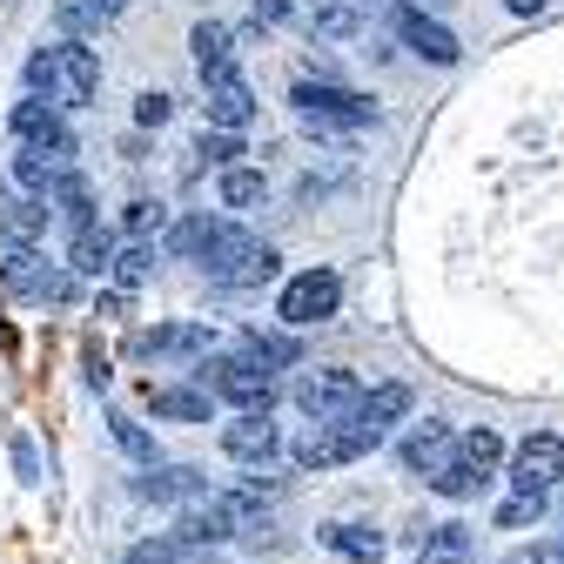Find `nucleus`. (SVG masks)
Here are the masks:
<instances>
[{"instance_id": "nucleus-1", "label": "nucleus", "mask_w": 564, "mask_h": 564, "mask_svg": "<svg viewBox=\"0 0 564 564\" xmlns=\"http://www.w3.org/2000/svg\"><path fill=\"white\" fill-rule=\"evenodd\" d=\"M195 390H208L216 403H229L236 416H269V410H275V377L256 370L242 349H229V357H208V364L195 370Z\"/></svg>"}, {"instance_id": "nucleus-2", "label": "nucleus", "mask_w": 564, "mask_h": 564, "mask_svg": "<svg viewBox=\"0 0 564 564\" xmlns=\"http://www.w3.org/2000/svg\"><path fill=\"white\" fill-rule=\"evenodd\" d=\"M202 275L216 282V290H262V282H275L282 275V256L262 242V236H249V229H223V242L208 249V262H202Z\"/></svg>"}, {"instance_id": "nucleus-3", "label": "nucleus", "mask_w": 564, "mask_h": 564, "mask_svg": "<svg viewBox=\"0 0 564 564\" xmlns=\"http://www.w3.org/2000/svg\"><path fill=\"white\" fill-rule=\"evenodd\" d=\"M290 108L303 115L310 134H349V128H370L377 121V101L357 95V88H343V82H296L290 88Z\"/></svg>"}, {"instance_id": "nucleus-4", "label": "nucleus", "mask_w": 564, "mask_h": 564, "mask_svg": "<svg viewBox=\"0 0 564 564\" xmlns=\"http://www.w3.org/2000/svg\"><path fill=\"white\" fill-rule=\"evenodd\" d=\"M0 290L21 296V303H75L82 275L67 269V262H47L28 242H8V256H0Z\"/></svg>"}, {"instance_id": "nucleus-5", "label": "nucleus", "mask_w": 564, "mask_h": 564, "mask_svg": "<svg viewBox=\"0 0 564 564\" xmlns=\"http://www.w3.org/2000/svg\"><path fill=\"white\" fill-rule=\"evenodd\" d=\"M383 437L370 431V423H357V416H343V423H310V431L290 444V464L296 470H336V464H357V457H370Z\"/></svg>"}, {"instance_id": "nucleus-6", "label": "nucleus", "mask_w": 564, "mask_h": 564, "mask_svg": "<svg viewBox=\"0 0 564 564\" xmlns=\"http://www.w3.org/2000/svg\"><path fill=\"white\" fill-rule=\"evenodd\" d=\"M336 310H343V275H336V269H303V275L282 282V296H275L282 329H316V323H329Z\"/></svg>"}, {"instance_id": "nucleus-7", "label": "nucleus", "mask_w": 564, "mask_h": 564, "mask_svg": "<svg viewBox=\"0 0 564 564\" xmlns=\"http://www.w3.org/2000/svg\"><path fill=\"white\" fill-rule=\"evenodd\" d=\"M95 95H101L95 41H54V88H47V101L61 115H75V108H95Z\"/></svg>"}, {"instance_id": "nucleus-8", "label": "nucleus", "mask_w": 564, "mask_h": 564, "mask_svg": "<svg viewBox=\"0 0 564 564\" xmlns=\"http://www.w3.org/2000/svg\"><path fill=\"white\" fill-rule=\"evenodd\" d=\"M128 357H141V364H155V357H169V364H208V357H216V329L195 323V316L155 323V329H134L128 336Z\"/></svg>"}, {"instance_id": "nucleus-9", "label": "nucleus", "mask_w": 564, "mask_h": 564, "mask_svg": "<svg viewBox=\"0 0 564 564\" xmlns=\"http://www.w3.org/2000/svg\"><path fill=\"white\" fill-rule=\"evenodd\" d=\"M290 397H296V410H303L310 423H343L349 410L364 403V383H357V370H336V364H323V370H303Z\"/></svg>"}, {"instance_id": "nucleus-10", "label": "nucleus", "mask_w": 564, "mask_h": 564, "mask_svg": "<svg viewBox=\"0 0 564 564\" xmlns=\"http://www.w3.org/2000/svg\"><path fill=\"white\" fill-rule=\"evenodd\" d=\"M8 128H14V141L21 149H41V155H54L61 169H75V134H67V115L54 108V101H41V95H28V101H14V115H8Z\"/></svg>"}, {"instance_id": "nucleus-11", "label": "nucleus", "mask_w": 564, "mask_h": 564, "mask_svg": "<svg viewBox=\"0 0 564 564\" xmlns=\"http://www.w3.org/2000/svg\"><path fill=\"white\" fill-rule=\"evenodd\" d=\"M557 477H564V437L557 431H531L511 451V490L518 498H551Z\"/></svg>"}, {"instance_id": "nucleus-12", "label": "nucleus", "mask_w": 564, "mask_h": 564, "mask_svg": "<svg viewBox=\"0 0 564 564\" xmlns=\"http://www.w3.org/2000/svg\"><path fill=\"white\" fill-rule=\"evenodd\" d=\"M390 34H397L416 61H431V67H457V54H464L457 34H451L444 21H431L416 0H397V8H390Z\"/></svg>"}, {"instance_id": "nucleus-13", "label": "nucleus", "mask_w": 564, "mask_h": 564, "mask_svg": "<svg viewBox=\"0 0 564 564\" xmlns=\"http://www.w3.org/2000/svg\"><path fill=\"white\" fill-rule=\"evenodd\" d=\"M451 457H457V431H451L444 416H423V423H410V431H403V444H397V464H403L410 477H437Z\"/></svg>"}, {"instance_id": "nucleus-14", "label": "nucleus", "mask_w": 564, "mask_h": 564, "mask_svg": "<svg viewBox=\"0 0 564 564\" xmlns=\"http://www.w3.org/2000/svg\"><path fill=\"white\" fill-rule=\"evenodd\" d=\"M223 451H229L236 464L262 470V464L282 457V423H275V416H229V423H223Z\"/></svg>"}, {"instance_id": "nucleus-15", "label": "nucleus", "mask_w": 564, "mask_h": 564, "mask_svg": "<svg viewBox=\"0 0 564 564\" xmlns=\"http://www.w3.org/2000/svg\"><path fill=\"white\" fill-rule=\"evenodd\" d=\"M223 229H229V216H208V208H188V216H175L169 223V242H162V256L169 262H208V249L223 242Z\"/></svg>"}, {"instance_id": "nucleus-16", "label": "nucleus", "mask_w": 564, "mask_h": 564, "mask_svg": "<svg viewBox=\"0 0 564 564\" xmlns=\"http://www.w3.org/2000/svg\"><path fill=\"white\" fill-rule=\"evenodd\" d=\"M188 54H195V75H202V88H216V82H229L236 75V34L223 28V21H195L188 28Z\"/></svg>"}, {"instance_id": "nucleus-17", "label": "nucleus", "mask_w": 564, "mask_h": 564, "mask_svg": "<svg viewBox=\"0 0 564 564\" xmlns=\"http://www.w3.org/2000/svg\"><path fill=\"white\" fill-rule=\"evenodd\" d=\"M134 498H149V505H195V498H208V477L195 464H149L134 477Z\"/></svg>"}, {"instance_id": "nucleus-18", "label": "nucleus", "mask_w": 564, "mask_h": 564, "mask_svg": "<svg viewBox=\"0 0 564 564\" xmlns=\"http://www.w3.org/2000/svg\"><path fill=\"white\" fill-rule=\"evenodd\" d=\"M236 349L256 364V370H303V343H296V329H242L236 336Z\"/></svg>"}, {"instance_id": "nucleus-19", "label": "nucleus", "mask_w": 564, "mask_h": 564, "mask_svg": "<svg viewBox=\"0 0 564 564\" xmlns=\"http://www.w3.org/2000/svg\"><path fill=\"white\" fill-rule=\"evenodd\" d=\"M208 101H202V128H229V134H242L249 121H256V95H249V82L242 75H229V82H216V88H202Z\"/></svg>"}, {"instance_id": "nucleus-20", "label": "nucleus", "mask_w": 564, "mask_h": 564, "mask_svg": "<svg viewBox=\"0 0 564 564\" xmlns=\"http://www.w3.org/2000/svg\"><path fill=\"white\" fill-rule=\"evenodd\" d=\"M410 403H416V397H410V383H370V390H364V403L349 410V416H357V423H370L377 437H390L397 423L410 416Z\"/></svg>"}, {"instance_id": "nucleus-21", "label": "nucleus", "mask_w": 564, "mask_h": 564, "mask_svg": "<svg viewBox=\"0 0 564 564\" xmlns=\"http://www.w3.org/2000/svg\"><path fill=\"white\" fill-rule=\"evenodd\" d=\"M47 216H54V202H41V195H0V236L8 242H41L47 236Z\"/></svg>"}, {"instance_id": "nucleus-22", "label": "nucleus", "mask_w": 564, "mask_h": 564, "mask_svg": "<svg viewBox=\"0 0 564 564\" xmlns=\"http://www.w3.org/2000/svg\"><path fill=\"white\" fill-rule=\"evenodd\" d=\"M303 28H310V41H357L364 34V8L357 0H310Z\"/></svg>"}, {"instance_id": "nucleus-23", "label": "nucleus", "mask_w": 564, "mask_h": 564, "mask_svg": "<svg viewBox=\"0 0 564 564\" xmlns=\"http://www.w3.org/2000/svg\"><path fill=\"white\" fill-rule=\"evenodd\" d=\"M115 249H121V236L115 229H75V236H67V269H75V275H108L115 269Z\"/></svg>"}, {"instance_id": "nucleus-24", "label": "nucleus", "mask_w": 564, "mask_h": 564, "mask_svg": "<svg viewBox=\"0 0 564 564\" xmlns=\"http://www.w3.org/2000/svg\"><path fill=\"white\" fill-rule=\"evenodd\" d=\"M149 410L162 416V423H208V410H216V397L208 390H188V383H149Z\"/></svg>"}, {"instance_id": "nucleus-25", "label": "nucleus", "mask_w": 564, "mask_h": 564, "mask_svg": "<svg viewBox=\"0 0 564 564\" xmlns=\"http://www.w3.org/2000/svg\"><path fill=\"white\" fill-rule=\"evenodd\" d=\"M54 216L67 223V236H75V229H95V188H88V175L82 169H67L61 182H54Z\"/></svg>"}, {"instance_id": "nucleus-26", "label": "nucleus", "mask_w": 564, "mask_h": 564, "mask_svg": "<svg viewBox=\"0 0 564 564\" xmlns=\"http://www.w3.org/2000/svg\"><path fill=\"white\" fill-rule=\"evenodd\" d=\"M216 202H223V208H236V216H249V208H262V202H269V175H262V169H249V162H236V169H223Z\"/></svg>"}, {"instance_id": "nucleus-27", "label": "nucleus", "mask_w": 564, "mask_h": 564, "mask_svg": "<svg viewBox=\"0 0 564 564\" xmlns=\"http://www.w3.org/2000/svg\"><path fill=\"white\" fill-rule=\"evenodd\" d=\"M464 557H470L464 524H423L416 531V564H464Z\"/></svg>"}, {"instance_id": "nucleus-28", "label": "nucleus", "mask_w": 564, "mask_h": 564, "mask_svg": "<svg viewBox=\"0 0 564 564\" xmlns=\"http://www.w3.org/2000/svg\"><path fill=\"white\" fill-rule=\"evenodd\" d=\"M121 564H208V551L188 544V538H175V531H155V538H141Z\"/></svg>"}, {"instance_id": "nucleus-29", "label": "nucleus", "mask_w": 564, "mask_h": 564, "mask_svg": "<svg viewBox=\"0 0 564 564\" xmlns=\"http://www.w3.org/2000/svg\"><path fill=\"white\" fill-rule=\"evenodd\" d=\"M323 544H329L336 557H349V564H377V557H383V531H377V524H329Z\"/></svg>"}, {"instance_id": "nucleus-30", "label": "nucleus", "mask_w": 564, "mask_h": 564, "mask_svg": "<svg viewBox=\"0 0 564 564\" xmlns=\"http://www.w3.org/2000/svg\"><path fill=\"white\" fill-rule=\"evenodd\" d=\"M155 262H162V249H155V242H121V249H115V269H108V275H115V290H121V296H128V290H141V282L155 275Z\"/></svg>"}, {"instance_id": "nucleus-31", "label": "nucleus", "mask_w": 564, "mask_h": 564, "mask_svg": "<svg viewBox=\"0 0 564 564\" xmlns=\"http://www.w3.org/2000/svg\"><path fill=\"white\" fill-rule=\"evenodd\" d=\"M108 437L141 464V470H149V464H162V451H155V437H149V423H134L128 410H108Z\"/></svg>"}, {"instance_id": "nucleus-32", "label": "nucleus", "mask_w": 564, "mask_h": 564, "mask_svg": "<svg viewBox=\"0 0 564 564\" xmlns=\"http://www.w3.org/2000/svg\"><path fill=\"white\" fill-rule=\"evenodd\" d=\"M61 175H67V169H61L54 155H41V149H21V155H14V182H21V195H41V202H47Z\"/></svg>"}, {"instance_id": "nucleus-33", "label": "nucleus", "mask_w": 564, "mask_h": 564, "mask_svg": "<svg viewBox=\"0 0 564 564\" xmlns=\"http://www.w3.org/2000/svg\"><path fill=\"white\" fill-rule=\"evenodd\" d=\"M155 236H169V208L149 202V195L128 202V208H121V242H155Z\"/></svg>"}, {"instance_id": "nucleus-34", "label": "nucleus", "mask_w": 564, "mask_h": 564, "mask_svg": "<svg viewBox=\"0 0 564 564\" xmlns=\"http://www.w3.org/2000/svg\"><path fill=\"white\" fill-rule=\"evenodd\" d=\"M498 457H505V437L498 431H490V423H477V431H464L457 437V464H470V470H498Z\"/></svg>"}, {"instance_id": "nucleus-35", "label": "nucleus", "mask_w": 564, "mask_h": 564, "mask_svg": "<svg viewBox=\"0 0 564 564\" xmlns=\"http://www.w3.org/2000/svg\"><path fill=\"white\" fill-rule=\"evenodd\" d=\"M484 484H490V477H484V470H470V464H457V457H451V464L431 477V490H437V498H477Z\"/></svg>"}, {"instance_id": "nucleus-36", "label": "nucleus", "mask_w": 564, "mask_h": 564, "mask_svg": "<svg viewBox=\"0 0 564 564\" xmlns=\"http://www.w3.org/2000/svg\"><path fill=\"white\" fill-rule=\"evenodd\" d=\"M195 155H208L216 169H236L249 149H242V134H229V128H202V141H195Z\"/></svg>"}, {"instance_id": "nucleus-37", "label": "nucleus", "mask_w": 564, "mask_h": 564, "mask_svg": "<svg viewBox=\"0 0 564 564\" xmlns=\"http://www.w3.org/2000/svg\"><path fill=\"white\" fill-rule=\"evenodd\" d=\"M54 28H61V41H95L101 34V21L82 8V0H54Z\"/></svg>"}, {"instance_id": "nucleus-38", "label": "nucleus", "mask_w": 564, "mask_h": 564, "mask_svg": "<svg viewBox=\"0 0 564 564\" xmlns=\"http://www.w3.org/2000/svg\"><path fill=\"white\" fill-rule=\"evenodd\" d=\"M538 511H544V498H518V490H511L505 511H498V524L505 531H524V524H538Z\"/></svg>"}, {"instance_id": "nucleus-39", "label": "nucleus", "mask_w": 564, "mask_h": 564, "mask_svg": "<svg viewBox=\"0 0 564 564\" xmlns=\"http://www.w3.org/2000/svg\"><path fill=\"white\" fill-rule=\"evenodd\" d=\"M169 115H175V101H169L162 88H149V95H134V121H141V128H162Z\"/></svg>"}, {"instance_id": "nucleus-40", "label": "nucleus", "mask_w": 564, "mask_h": 564, "mask_svg": "<svg viewBox=\"0 0 564 564\" xmlns=\"http://www.w3.org/2000/svg\"><path fill=\"white\" fill-rule=\"evenodd\" d=\"M47 88H54V47H34L28 54V95L47 101Z\"/></svg>"}, {"instance_id": "nucleus-41", "label": "nucleus", "mask_w": 564, "mask_h": 564, "mask_svg": "<svg viewBox=\"0 0 564 564\" xmlns=\"http://www.w3.org/2000/svg\"><path fill=\"white\" fill-rule=\"evenodd\" d=\"M14 470H21V484H41V457H34V437H14Z\"/></svg>"}, {"instance_id": "nucleus-42", "label": "nucleus", "mask_w": 564, "mask_h": 564, "mask_svg": "<svg viewBox=\"0 0 564 564\" xmlns=\"http://www.w3.org/2000/svg\"><path fill=\"white\" fill-rule=\"evenodd\" d=\"M82 364H88V390H108V377H115V370H108V357H101L95 343L82 349Z\"/></svg>"}, {"instance_id": "nucleus-43", "label": "nucleus", "mask_w": 564, "mask_h": 564, "mask_svg": "<svg viewBox=\"0 0 564 564\" xmlns=\"http://www.w3.org/2000/svg\"><path fill=\"white\" fill-rule=\"evenodd\" d=\"M296 8H290V0H256V28H282V21H290Z\"/></svg>"}, {"instance_id": "nucleus-44", "label": "nucleus", "mask_w": 564, "mask_h": 564, "mask_svg": "<svg viewBox=\"0 0 564 564\" xmlns=\"http://www.w3.org/2000/svg\"><path fill=\"white\" fill-rule=\"evenodd\" d=\"M82 8H88L101 28H108V21H121V14H128V0H82Z\"/></svg>"}, {"instance_id": "nucleus-45", "label": "nucleus", "mask_w": 564, "mask_h": 564, "mask_svg": "<svg viewBox=\"0 0 564 564\" xmlns=\"http://www.w3.org/2000/svg\"><path fill=\"white\" fill-rule=\"evenodd\" d=\"M531 564H564V538H544V544H531Z\"/></svg>"}, {"instance_id": "nucleus-46", "label": "nucleus", "mask_w": 564, "mask_h": 564, "mask_svg": "<svg viewBox=\"0 0 564 564\" xmlns=\"http://www.w3.org/2000/svg\"><path fill=\"white\" fill-rule=\"evenodd\" d=\"M505 8H511V14H524V21H531V14H544V0H505Z\"/></svg>"}, {"instance_id": "nucleus-47", "label": "nucleus", "mask_w": 564, "mask_h": 564, "mask_svg": "<svg viewBox=\"0 0 564 564\" xmlns=\"http://www.w3.org/2000/svg\"><path fill=\"white\" fill-rule=\"evenodd\" d=\"M505 564H531V551H511V557H505Z\"/></svg>"}, {"instance_id": "nucleus-48", "label": "nucleus", "mask_w": 564, "mask_h": 564, "mask_svg": "<svg viewBox=\"0 0 564 564\" xmlns=\"http://www.w3.org/2000/svg\"><path fill=\"white\" fill-rule=\"evenodd\" d=\"M357 8H364V0H357ZM370 8H377V0H370Z\"/></svg>"}]
</instances>
